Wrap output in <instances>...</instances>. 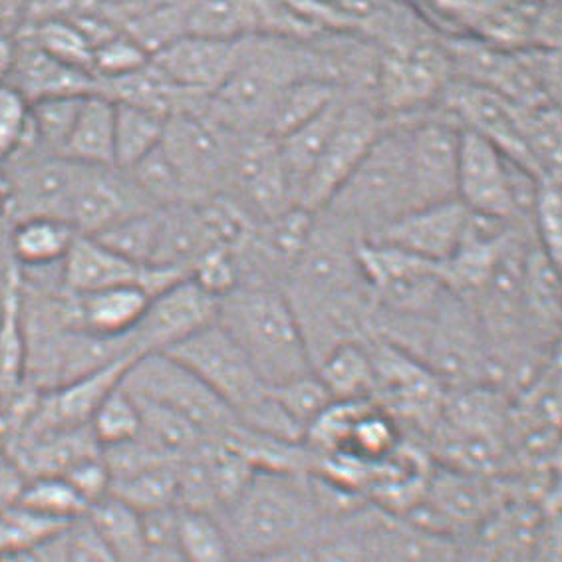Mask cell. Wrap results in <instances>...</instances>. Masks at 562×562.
<instances>
[{
    "mask_svg": "<svg viewBox=\"0 0 562 562\" xmlns=\"http://www.w3.org/2000/svg\"><path fill=\"white\" fill-rule=\"evenodd\" d=\"M235 561L271 557L321 535L324 510L311 471L257 469L217 513Z\"/></svg>",
    "mask_w": 562,
    "mask_h": 562,
    "instance_id": "1",
    "label": "cell"
},
{
    "mask_svg": "<svg viewBox=\"0 0 562 562\" xmlns=\"http://www.w3.org/2000/svg\"><path fill=\"white\" fill-rule=\"evenodd\" d=\"M217 324L269 387L313 374L296 314L281 289L240 284L220 299Z\"/></svg>",
    "mask_w": 562,
    "mask_h": 562,
    "instance_id": "2",
    "label": "cell"
},
{
    "mask_svg": "<svg viewBox=\"0 0 562 562\" xmlns=\"http://www.w3.org/2000/svg\"><path fill=\"white\" fill-rule=\"evenodd\" d=\"M166 355L188 366L237 416L240 426L269 438H296V427L274 402L271 387L262 382L247 356L220 324H211Z\"/></svg>",
    "mask_w": 562,
    "mask_h": 562,
    "instance_id": "3",
    "label": "cell"
},
{
    "mask_svg": "<svg viewBox=\"0 0 562 562\" xmlns=\"http://www.w3.org/2000/svg\"><path fill=\"white\" fill-rule=\"evenodd\" d=\"M412 207L404 130L397 120H385L374 146L323 211L370 239Z\"/></svg>",
    "mask_w": 562,
    "mask_h": 562,
    "instance_id": "4",
    "label": "cell"
},
{
    "mask_svg": "<svg viewBox=\"0 0 562 562\" xmlns=\"http://www.w3.org/2000/svg\"><path fill=\"white\" fill-rule=\"evenodd\" d=\"M453 80L443 42H396L380 50L374 105L384 120H397L436 108Z\"/></svg>",
    "mask_w": 562,
    "mask_h": 562,
    "instance_id": "5",
    "label": "cell"
},
{
    "mask_svg": "<svg viewBox=\"0 0 562 562\" xmlns=\"http://www.w3.org/2000/svg\"><path fill=\"white\" fill-rule=\"evenodd\" d=\"M122 385L134 396L186 417L205 438H221L239 426V419L198 375L166 352L137 356L125 370Z\"/></svg>",
    "mask_w": 562,
    "mask_h": 562,
    "instance_id": "6",
    "label": "cell"
},
{
    "mask_svg": "<svg viewBox=\"0 0 562 562\" xmlns=\"http://www.w3.org/2000/svg\"><path fill=\"white\" fill-rule=\"evenodd\" d=\"M220 195L231 199L252 223L299 207L277 139L257 132H233Z\"/></svg>",
    "mask_w": 562,
    "mask_h": 562,
    "instance_id": "7",
    "label": "cell"
},
{
    "mask_svg": "<svg viewBox=\"0 0 562 562\" xmlns=\"http://www.w3.org/2000/svg\"><path fill=\"white\" fill-rule=\"evenodd\" d=\"M397 122L404 130L412 209L458 199L461 125L439 105Z\"/></svg>",
    "mask_w": 562,
    "mask_h": 562,
    "instance_id": "8",
    "label": "cell"
},
{
    "mask_svg": "<svg viewBox=\"0 0 562 562\" xmlns=\"http://www.w3.org/2000/svg\"><path fill=\"white\" fill-rule=\"evenodd\" d=\"M384 115L372 102L344 95L342 110L336 120L323 154L314 164L313 171L304 181L296 205L318 213L323 211L344 181L352 176L370 147L384 130Z\"/></svg>",
    "mask_w": 562,
    "mask_h": 562,
    "instance_id": "9",
    "label": "cell"
},
{
    "mask_svg": "<svg viewBox=\"0 0 562 562\" xmlns=\"http://www.w3.org/2000/svg\"><path fill=\"white\" fill-rule=\"evenodd\" d=\"M231 136L233 132L217 124L205 105L167 117L159 147L195 201L223 191Z\"/></svg>",
    "mask_w": 562,
    "mask_h": 562,
    "instance_id": "10",
    "label": "cell"
},
{
    "mask_svg": "<svg viewBox=\"0 0 562 562\" xmlns=\"http://www.w3.org/2000/svg\"><path fill=\"white\" fill-rule=\"evenodd\" d=\"M374 402L390 416L419 427H436L446 407V384L424 362L394 344L372 338Z\"/></svg>",
    "mask_w": 562,
    "mask_h": 562,
    "instance_id": "11",
    "label": "cell"
},
{
    "mask_svg": "<svg viewBox=\"0 0 562 562\" xmlns=\"http://www.w3.org/2000/svg\"><path fill=\"white\" fill-rule=\"evenodd\" d=\"M0 166L9 181L7 215L16 221L31 217L68 221V209L83 166L68 157L44 154H21Z\"/></svg>",
    "mask_w": 562,
    "mask_h": 562,
    "instance_id": "12",
    "label": "cell"
},
{
    "mask_svg": "<svg viewBox=\"0 0 562 562\" xmlns=\"http://www.w3.org/2000/svg\"><path fill=\"white\" fill-rule=\"evenodd\" d=\"M220 299L189 277L169 284L147 302L132 340L137 356L169 352L178 344L217 323Z\"/></svg>",
    "mask_w": 562,
    "mask_h": 562,
    "instance_id": "13",
    "label": "cell"
},
{
    "mask_svg": "<svg viewBox=\"0 0 562 562\" xmlns=\"http://www.w3.org/2000/svg\"><path fill=\"white\" fill-rule=\"evenodd\" d=\"M186 277L188 274L173 269L142 267L127 261L104 247L100 240L86 235H78L74 239L72 247L60 265V286L70 294L100 291L120 284H137L154 296Z\"/></svg>",
    "mask_w": 562,
    "mask_h": 562,
    "instance_id": "14",
    "label": "cell"
},
{
    "mask_svg": "<svg viewBox=\"0 0 562 562\" xmlns=\"http://www.w3.org/2000/svg\"><path fill=\"white\" fill-rule=\"evenodd\" d=\"M438 105L463 130L487 139L503 156L509 157L510 161L537 176L522 144L517 104L491 92L487 88L451 80L446 92L439 98Z\"/></svg>",
    "mask_w": 562,
    "mask_h": 562,
    "instance_id": "15",
    "label": "cell"
},
{
    "mask_svg": "<svg viewBox=\"0 0 562 562\" xmlns=\"http://www.w3.org/2000/svg\"><path fill=\"white\" fill-rule=\"evenodd\" d=\"M151 209L130 171L115 166H83L68 209V223L78 235L95 237L127 217Z\"/></svg>",
    "mask_w": 562,
    "mask_h": 562,
    "instance_id": "16",
    "label": "cell"
},
{
    "mask_svg": "<svg viewBox=\"0 0 562 562\" xmlns=\"http://www.w3.org/2000/svg\"><path fill=\"white\" fill-rule=\"evenodd\" d=\"M469 211L458 199L409 209L370 239L422 261L446 265L456 255L468 227Z\"/></svg>",
    "mask_w": 562,
    "mask_h": 562,
    "instance_id": "17",
    "label": "cell"
},
{
    "mask_svg": "<svg viewBox=\"0 0 562 562\" xmlns=\"http://www.w3.org/2000/svg\"><path fill=\"white\" fill-rule=\"evenodd\" d=\"M243 41L183 34L151 54V64L189 94L209 98L227 82L239 64Z\"/></svg>",
    "mask_w": 562,
    "mask_h": 562,
    "instance_id": "18",
    "label": "cell"
},
{
    "mask_svg": "<svg viewBox=\"0 0 562 562\" xmlns=\"http://www.w3.org/2000/svg\"><path fill=\"white\" fill-rule=\"evenodd\" d=\"M149 299L151 294L137 284H120L82 294L63 291L64 321L76 330L124 338L134 333Z\"/></svg>",
    "mask_w": 562,
    "mask_h": 562,
    "instance_id": "19",
    "label": "cell"
},
{
    "mask_svg": "<svg viewBox=\"0 0 562 562\" xmlns=\"http://www.w3.org/2000/svg\"><path fill=\"white\" fill-rule=\"evenodd\" d=\"M9 86L32 104L54 95L94 94L95 78L44 53L29 36L16 41V56Z\"/></svg>",
    "mask_w": 562,
    "mask_h": 562,
    "instance_id": "20",
    "label": "cell"
},
{
    "mask_svg": "<svg viewBox=\"0 0 562 562\" xmlns=\"http://www.w3.org/2000/svg\"><path fill=\"white\" fill-rule=\"evenodd\" d=\"M186 34L239 41L272 34L271 0H179Z\"/></svg>",
    "mask_w": 562,
    "mask_h": 562,
    "instance_id": "21",
    "label": "cell"
},
{
    "mask_svg": "<svg viewBox=\"0 0 562 562\" xmlns=\"http://www.w3.org/2000/svg\"><path fill=\"white\" fill-rule=\"evenodd\" d=\"M334 402L374 400L375 370L370 340H352L333 348L314 366Z\"/></svg>",
    "mask_w": 562,
    "mask_h": 562,
    "instance_id": "22",
    "label": "cell"
},
{
    "mask_svg": "<svg viewBox=\"0 0 562 562\" xmlns=\"http://www.w3.org/2000/svg\"><path fill=\"white\" fill-rule=\"evenodd\" d=\"M78 233L68 221L31 217L14 223L11 259L19 269H48L63 265Z\"/></svg>",
    "mask_w": 562,
    "mask_h": 562,
    "instance_id": "23",
    "label": "cell"
},
{
    "mask_svg": "<svg viewBox=\"0 0 562 562\" xmlns=\"http://www.w3.org/2000/svg\"><path fill=\"white\" fill-rule=\"evenodd\" d=\"M115 105L100 92L83 98L64 157L80 166H114Z\"/></svg>",
    "mask_w": 562,
    "mask_h": 562,
    "instance_id": "24",
    "label": "cell"
},
{
    "mask_svg": "<svg viewBox=\"0 0 562 562\" xmlns=\"http://www.w3.org/2000/svg\"><path fill=\"white\" fill-rule=\"evenodd\" d=\"M86 95H54L29 104V134L14 156H64Z\"/></svg>",
    "mask_w": 562,
    "mask_h": 562,
    "instance_id": "25",
    "label": "cell"
},
{
    "mask_svg": "<svg viewBox=\"0 0 562 562\" xmlns=\"http://www.w3.org/2000/svg\"><path fill=\"white\" fill-rule=\"evenodd\" d=\"M136 397L137 409H139L137 439L154 453H157L159 458L178 463L181 459L193 456L207 439L199 431L198 427L189 424L186 417L179 416L167 407L159 406L156 402H149L144 397Z\"/></svg>",
    "mask_w": 562,
    "mask_h": 562,
    "instance_id": "26",
    "label": "cell"
},
{
    "mask_svg": "<svg viewBox=\"0 0 562 562\" xmlns=\"http://www.w3.org/2000/svg\"><path fill=\"white\" fill-rule=\"evenodd\" d=\"M342 104L344 94L336 98L328 108H324L321 114L314 115L313 120L292 130L291 134H286L281 139H277L282 166H284L286 178L291 181V188L294 191V201L299 199L304 181L308 179L314 164L323 154L324 146L333 134L336 120L340 115Z\"/></svg>",
    "mask_w": 562,
    "mask_h": 562,
    "instance_id": "27",
    "label": "cell"
},
{
    "mask_svg": "<svg viewBox=\"0 0 562 562\" xmlns=\"http://www.w3.org/2000/svg\"><path fill=\"white\" fill-rule=\"evenodd\" d=\"M340 95L342 92L323 78L308 76L294 80L277 95L262 134L272 139H281L291 134L292 130L313 120L314 115L321 114L324 108H328Z\"/></svg>",
    "mask_w": 562,
    "mask_h": 562,
    "instance_id": "28",
    "label": "cell"
},
{
    "mask_svg": "<svg viewBox=\"0 0 562 562\" xmlns=\"http://www.w3.org/2000/svg\"><path fill=\"white\" fill-rule=\"evenodd\" d=\"M95 535L108 544L120 562H139L147 544L142 529V515L114 495H105L90 505L83 517Z\"/></svg>",
    "mask_w": 562,
    "mask_h": 562,
    "instance_id": "29",
    "label": "cell"
},
{
    "mask_svg": "<svg viewBox=\"0 0 562 562\" xmlns=\"http://www.w3.org/2000/svg\"><path fill=\"white\" fill-rule=\"evenodd\" d=\"M561 105H517L522 144L539 179H561Z\"/></svg>",
    "mask_w": 562,
    "mask_h": 562,
    "instance_id": "30",
    "label": "cell"
},
{
    "mask_svg": "<svg viewBox=\"0 0 562 562\" xmlns=\"http://www.w3.org/2000/svg\"><path fill=\"white\" fill-rule=\"evenodd\" d=\"M114 105V166L130 171L159 147L167 117L137 105Z\"/></svg>",
    "mask_w": 562,
    "mask_h": 562,
    "instance_id": "31",
    "label": "cell"
},
{
    "mask_svg": "<svg viewBox=\"0 0 562 562\" xmlns=\"http://www.w3.org/2000/svg\"><path fill=\"white\" fill-rule=\"evenodd\" d=\"M19 505L42 519L58 525L80 521L90 509L88 501L74 490L72 483L58 475L26 480L19 497Z\"/></svg>",
    "mask_w": 562,
    "mask_h": 562,
    "instance_id": "32",
    "label": "cell"
},
{
    "mask_svg": "<svg viewBox=\"0 0 562 562\" xmlns=\"http://www.w3.org/2000/svg\"><path fill=\"white\" fill-rule=\"evenodd\" d=\"M176 549L188 562H235L227 535L213 513L179 509Z\"/></svg>",
    "mask_w": 562,
    "mask_h": 562,
    "instance_id": "33",
    "label": "cell"
},
{
    "mask_svg": "<svg viewBox=\"0 0 562 562\" xmlns=\"http://www.w3.org/2000/svg\"><path fill=\"white\" fill-rule=\"evenodd\" d=\"M110 495L137 513L178 507V463H157L132 477L115 481Z\"/></svg>",
    "mask_w": 562,
    "mask_h": 562,
    "instance_id": "34",
    "label": "cell"
},
{
    "mask_svg": "<svg viewBox=\"0 0 562 562\" xmlns=\"http://www.w3.org/2000/svg\"><path fill=\"white\" fill-rule=\"evenodd\" d=\"M157 233H159V209L137 213L134 217L117 223L104 233L95 235L104 247L117 252L127 261L142 267H151L156 255Z\"/></svg>",
    "mask_w": 562,
    "mask_h": 562,
    "instance_id": "35",
    "label": "cell"
},
{
    "mask_svg": "<svg viewBox=\"0 0 562 562\" xmlns=\"http://www.w3.org/2000/svg\"><path fill=\"white\" fill-rule=\"evenodd\" d=\"M88 427L102 449L136 439L139 434L136 397L120 382V385H115L104 397V402L98 406Z\"/></svg>",
    "mask_w": 562,
    "mask_h": 562,
    "instance_id": "36",
    "label": "cell"
},
{
    "mask_svg": "<svg viewBox=\"0 0 562 562\" xmlns=\"http://www.w3.org/2000/svg\"><path fill=\"white\" fill-rule=\"evenodd\" d=\"M29 38L36 42L44 53L50 54L56 60L92 74L94 44L76 22L58 19L42 21L38 26L32 29Z\"/></svg>",
    "mask_w": 562,
    "mask_h": 562,
    "instance_id": "37",
    "label": "cell"
},
{
    "mask_svg": "<svg viewBox=\"0 0 562 562\" xmlns=\"http://www.w3.org/2000/svg\"><path fill=\"white\" fill-rule=\"evenodd\" d=\"M271 394L292 424L301 429L302 436L334 402L314 372L271 387Z\"/></svg>",
    "mask_w": 562,
    "mask_h": 562,
    "instance_id": "38",
    "label": "cell"
},
{
    "mask_svg": "<svg viewBox=\"0 0 562 562\" xmlns=\"http://www.w3.org/2000/svg\"><path fill=\"white\" fill-rule=\"evenodd\" d=\"M532 239L537 247L561 267L562 198L561 179H541L532 207Z\"/></svg>",
    "mask_w": 562,
    "mask_h": 562,
    "instance_id": "39",
    "label": "cell"
},
{
    "mask_svg": "<svg viewBox=\"0 0 562 562\" xmlns=\"http://www.w3.org/2000/svg\"><path fill=\"white\" fill-rule=\"evenodd\" d=\"M149 63V54L125 32H112L98 42L92 54V74L95 82L112 80L125 74L136 72Z\"/></svg>",
    "mask_w": 562,
    "mask_h": 562,
    "instance_id": "40",
    "label": "cell"
},
{
    "mask_svg": "<svg viewBox=\"0 0 562 562\" xmlns=\"http://www.w3.org/2000/svg\"><path fill=\"white\" fill-rule=\"evenodd\" d=\"M189 279L198 282L203 291L213 294L215 299H223L229 292L240 286V269L237 252L225 247H213L199 259L191 271Z\"/></svg>",
    "mask_w": 562,
    "mask_h": 562,
    "instance_id": "41",
    "label": "cell"
},
{
    "mask_svg": "<svg viewBox=\"0 0 562 562\" xmlns=\"http://www.w3.org/2000/svg\"><path fill=\"white\" fill-rule=\"evenodd\" d=\"M64 527L68 525L46 521L16 503L11 509L0 513V557L19 551L22 547Z\"/></svg>",
    "mask_w": 562,
    "mask_h": 562,
    "instance_id": "42",
    "label": "cell"
},
{
    "mask_svg": "<svg viewBox=\"0 0 562 562\" xmlns=\"http://www.w3.org/2000/svg\"><path fill=\"white\" fill-rule=\"evenodd\" d=\"M29 134V102L9 83H0V164L21 149Z\"/></svg>",
    "mask_w": 562,
    "mask_h": 562,
    "instance_id": "43",
    "label": "cell"
},
{
    "mask_svg": "<svg viewBox=\"0 0 562 562\" xmlns=\"http://www.w3.org/2000/svg\"><path fill=\"white\" fill-rule=\"evenodd\" d=\"M63 477L72 483L74 490L78 491L83 499L88 501V505H92L95 501L110 495V487H112V477H110V471L105 468L102 451L98 456H92V458L76 463L68 473H64Z\"/></svg>",
    "mask_w": 562,
    "mask_h": 562,
    "instance_id": "44",
    "label": "cell"
},
{
    "mask_svg": "<svg viewBox=\"0 0 562 562\" xmlns=\"http://www.w3.org/2000/svg\"><path fill=\"white\" fill-rule=\"evenodd\" d=\"M314 562H370V547L355 532H336L311 547Z\"/></svg>",
    "mask_w": 562,
    "mask_h": 562,
    "instance_id": "45",
    "label": "cell"
},
{
    "mask_svg": "<svg viewBox=\"0 0 562 562\" xmlns=\"http://www.w3.org/2000/svg\"><path fill=\"white\" fill-rule=\"evenodd\" d=\"M66 562H120L86 519L68 527Z\"/></svg>",
    "mask_w": 562,
    "mask_h": 562,
    "instance_id": "46",
    "label": "cell"
},
{
    "mask_svg": "<svg viewBox=\"0 0 562 562\" xmlns=\"http://www.w3.org/2000/svg\"><path fill=\"white\" fill-rule=\"evenodd\" d=\"M70 527V525H68ZM68 527L50 532L19 551L0 557V562H66Z\"/></svg>",
    "mask_w": 562,
    "mask_h": 562,
    "instance_id": "47",
    "label": "cell"
},
{
    "mask_svg": "<svg viewBox=\"0 0 562 562\" xmlns=\"http://www.w3.org/2000/svg\"><path fill=\"white\" fill-rule=\"evenodd\" d=\"M14 56H16V38L0 31V83L9 82Z\"/></svg>",
    "mask_w": 562,
    "mask_h": 562,
    "instance_id": "48",
    "label": "cell"
},
{
    "mask_svg": "<svg viewBox=\"0 0 562 562\" xmlns=\"http://www.w3.org/2000/svg\"><path fill=\"white\" fill-rule=\"evenodd\" d=\"M139 562H188L179 554L176 547L167 549H147L146 554L139 559Z\"/></svg>",
    "mask_w": 562,
    "mask_h": 562,
    "instance_id": "49",
    "label": "cell"
},
{
    "mask_svg": "<svg viewBox=\"0 0 562 562\" xmlns=\"http://www.w3.org/2000/svg\"><path fill=\"white\" fill-rule=\"evenodd\" d=\"M22 390V387H21ZM16 396V394H14ZM12 396V397H14ZM12 397H7L4 394H2V390H0V417H2V412H4V407H7V404L11 402Z\"/></svg>",
    "mask_w": 562,
    "mask_h": 562,
    "instance_id": "50",
    "label": "cell"
},
{
    "mask_svg": "<svg viewBox=\"0 0 562 562\" xmlns=\"http://www.w3.org/2000/svg\"><path fill=\"white\" fill-rule=\"evenodd\" d=\"M4 215H7V207H2V205H0V220H2Z\"/></svg>",
    "mask_w": 562,
    "mask_h": 562,
    "instance_id": "51",
    "label": "cell"
}]
</instances>
